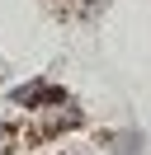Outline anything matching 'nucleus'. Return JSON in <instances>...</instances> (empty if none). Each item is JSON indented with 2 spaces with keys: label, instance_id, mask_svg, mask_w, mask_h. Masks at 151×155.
<instances>
[{
  "label": "nucleus",
  "instance_id": "obj_1",
  "mask_svg": "<svg viewBox=\"0 0 151 155\" xmlns=\"http://www.w3.org/2000/svg\"><path fill=\"white\" fill-rule=\"evenodd\" d=\"M66 99H71V94H66L61 85H47V80H28V85H19L14 94H9V104L33 113V108H43V104H66Z\"/></svg>",
  "mask_w": 151,
  "mask_h": 155
},
{
  "label": "nucleus",
  "instance_id": "obj_2",
  "mask_svg": "<svg viewBox=\"0 0 151 155\" xmlns=\"http://www.w3.org/2000/svg\"><path fill=\"white\" fill-rule=\"evenodd\" d=\"M113 155H142V136L137 132H123L118 141H113Z\"/></svg>",
  "mask_w": 151,
  "mask_h": 155
}]
</instances>
